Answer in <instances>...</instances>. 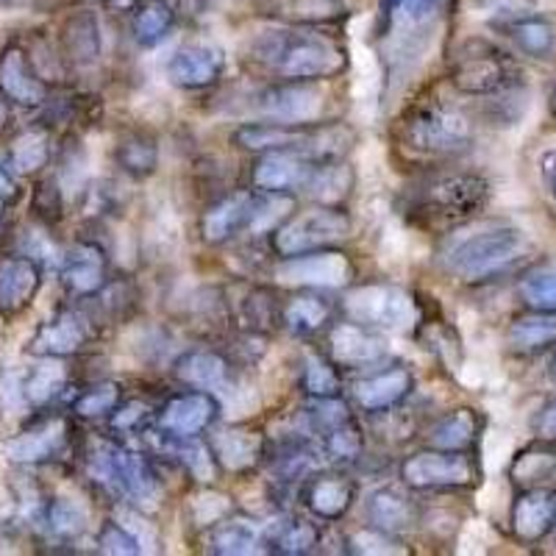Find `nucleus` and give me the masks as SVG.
Masks as SVG:
<instances>
[{"label": "nucleus", "mask_w": 556, "mask_h": 556, "mask_svg": "<svg viewBox=\"0 0 556 556\" xmlns=\"http://www.w3.org/2000/svg\"><path fill=\"white\" fill-rule=\"evenodd\" d=\"M248 59L273 81H331L351 64L340 37L317 26H287L253 39Z\"/></svg>", "instance_id": "nucleus-1"}, {"label": "nucleus", "mask_w": 556, "mask_h": 556, "mask_svg": "<svg viewBox=\"0 0 556 556\" xmlns=\"http://www.w3.org/2000/svg\"><path fill=\"white\" fill-rule=\"evenodd\" d=\"M84 470L101 493L137 509H151L162 495V479L151 456L117 440H98L84 454Z\"/></svg>", "instance_id": "nucleus-2"}, {"label": "nucleus", "mask_w": 556, "mask_h": 556, "mask_svg": "<svg viewBox=\"0 0 556 556\" xmlns=\"http://www.w3.org/2000/svg\"><path fill=\"white\" fill-rule=\"evenodd\" d=\"M292 195H270L248 187L220 195L203 208L198 235L206 245H226L242 235H270L292 215Z\"/></svg>", "instance_id": "nucleus-3"}, {"label": "nucleus", "mask_w": 556, "mask_h": 556, "mask_svg": "<svg viewBox=\"0 0 556 556\" xmlns=\"http://www.w3.org/2000/svg\"><path fill=\"white\" fill-rule=\"evenodd\" d=\"M356 142L354 128L345 123H242L235 131V146L248 153L301 151L317 162H337Z\"/></svg>", "instance_id": "nucleus-4"}, {"label": "nucleus", "mask_w": 556, "mask_h": 556, "mask_svg": "<svg viewBox=\"0 0 556 556\" xmlns=\"http://www.w3.org/2000/svg\"><path fill=\"white\" fill-rule=\"evenodd\" d=\"M401 146L429 162H448L473 148V128L459 106L429 96L415 101L401 117Z\"/></svg>", "instance_id": "nucleus-5"}, {"label": "nucleus", "mask_w": 556, "mask_h": 556, "mask_svg": "<svg viewBox=\"0 0 556 556\" xmlns=\"http://www.w3.org/2000/svg\"><path fill=\"white\" fill-rule=\"evenodd\" d=\"M490 201V181L479 173L448 170L426 176L412 192V212L429 223H465Z\"/></svg>", "instance_id": "nucleus-6"}, {"label": "nucleus", "mask_w": 556, "mask_h": 556, "mask_svg": "<svg viewBox=\"0 0 556 556\" xmlns=\"http://www.w3.org/2000/svg\"><path fill=\"white\" fill-rule=\"evenodd\" d=\"M523 251V231L515 226H486L473 235L454 237L443 253L445 270L465 285L498 276Z\"/></svg>", "instance_id": "nucleus-7"}, {"label": "nucleus", "mask_w": 556, "mask_h": 556, "mask_svg": "<svg viewBox=\"0 0 556 556\" xmlns=\"http://www.w3.org/2000/svg\"><path fill=\"white\" fill-rule=\"evenodd\" d=\"M448 81L462 96H498L520 84V67L509 53L484 39H470L454 53Z\"/></svg>", "instance_id": "nucleus-8"}, {"label": "nucleus", "mask_w": 556, "mask_h": 556, "mask_svg": "<svg viewBox=\"0 0 556 556\" xmlns=\"http://www.w3.org/2000/svg\"><path fill=\"white\" fill-rule=\"evenodd\" d=\"M354 231V220L342 206L306 208L301 215H290L270 231V251L276 260H292L301 253L326 251L340 245Z\"/></svg>", "instance_id": "nucleus-9"}, {"label": "nucleus", "mask_w": 556, "mask_h": 556, "mask_svg": "<svg viewBox=\"0 0 556 556\" xmlns=\"http://www.w3.org/2000/svg\"><path fill=\"white\" fill-rule=\"evenodd\" d=\"M73 448H76L73 415L34 409L31 420L3 443V456L20 468H37V465L64 462L73 454Z\"/></svg>", "instance_id": "nucleus-10"}, {"label": "nucleus", "mask_w": 556, "mask_h": 556, "mask_svg": "<svg viewBox=\"0 0 556 556\" xmlns=\"http://www.w3.org/2000/svg\"><path fill=\"white\" fill-rule=\"evenodd\" d=\"M342 309L351 320L376 331H412L424 317L412 292H406L404 287L384 285V281L351 290L342 301Z\"/></svg>", "instance_id": "nucleus-11"}, {"label": "nucleus", "mask_w": 556, "mask_h": 556, "mask_svg": "<svg viewBox=\"0 0 556 556\" xmlns=\"http://www.w3.org/2000/svg\"><path fill=\"white\" fill-rule=\"evenodd\" d=\"M401 484H406L415 493L426 490H468L479 484V459L473 451H445V448H424L406 456L401 462Z\"/></svg>", "instance_id": "nucleus-12"}, {"label": "nucleus", "mask_w": 556, "mask_h": 556, "mask_svg": "<svg viewBox=\"0 0 556 556\" xmlns=\"http://www.w3.org/2000/svg\"><path fill=\"white\" fill-rule=\"evenodd\" d=\"M98 337V320L84 304L59 306L51 317H45L28 340L26 351L37 359H70L84 354Z\"/></svg>", "instance_id": "nucleus-13"}, {"label": "nucleus", "mask_w": 556, "mask_h": 556, "mask_svg": "<svg viewBox=\"0 0 556 556\" xmlns=\"http://www.w3.org/2000/svg\"><path fill=\"white\" fill-rule=\"evenodd\" d=\"M220 412L223 406L215 392L187 387V390L167 395L165 404L159 406L156 434L178 437V440L203 437L206 431L215 429V424L220 420Z\"/></svg>", "instance_id": "nucleus-14"}, {"label": "nucleus", "mask_w": 556, "mask_h": 556, "mask_svg": "<svg viewBox=\"0 0 556 556\" xmlns=\"http://www.w3.org/2000/svg\"><path fill=\"white\" fill-rule=\"evenodd\" d=\"M112 278V260L96 240L70 242L59 256V281L73 301H87Z\"/></svg>", "instance_id": "nucleus-15"}, {"label": "nucleus", "mask_w": 556, "mask_h": 556, "mask_svg": "<svg viewBox=\"0 0 556 556\" xmlns=\"http://www.w3.org/2000/svg\"><path fill=\"white\" fill-rule=\"evenodd\" d=\"M0 96L20 109H42L51 101V84L45 81L23 42H9L0 51Z\"/></svg>", "instance_id": "nucleus-16"}, {"label": "nucleus", "mask_w": 556, "mask_h": 556, "mask_svg": "<svg viewBox=\"0 0 556 556\" xmlns=\"http://www.w3.org/2000/svg\"><path fill=\"white\" fill-rule=\"evenodd\" d=\"M276 276L287 285L301 287V290H326V287L351 285L356 267L342 251L326 248V251L301 253L292 260H278Z\"/></svg>", "instance_id": "nucleus-17"}, {"label": "nucleus", "mask_w": 556, "mask_h": 556, "mask_svg": "<svg viewBox=\"0 0 556 556\" xmlns=\"http://www.w3.org/2000/svg\"><path fill=\"white\" fill-rule=\"evenodd\" d=\"M359 495V484L356 479L345 473V468L337 470H320V473H309L301 481V504L306 506V513L312 518L323 520V523H340L356 504Z\"/></svg>", "instance_id": "nucleus-18"}, {"label": "nucleus", "mask_w": 556, "mask_h": 556, "mask_svg": "<svg viewBox=\"0 0 556 556\" xmlns=\"http://www.w3.org/2000/svg\"><path fill=\"white\" fill-rule=\"evenodd\" d=\"M326 354L342 370H374L387 359V342L376 329L348 317L329 326Z\"/></svg>", "instance_id": "nucleus-19"}, {"label": "nucleus", "mask_w": 556, "mask_h": 556, "mask_svg": "<svg viewBox=\"0 0 556 556\" xmlns=\"http://www.w3.org/2000/svg\"><path fill=\"white\" fill-rule=\"evenodd\" d=\"M260 112L276 123H320L326 96L317 81H273L260 92Z\"/></svg>", "instance_id": "nucleus-20"}, {"label": "nucleus", "mask_w": 556, "mask_h": 556, "mask_svg": "<svg viewBox=\"0 0 556 556\" xmlns=\"http://www.w3.org/2000/svg\"><path fill=\"white\" fill-rule=\"evenodd\" d=\"M226 51L212 42H187L173 51L167 59L165 76L173 87L187 89V92H198V89H208L220 84L223 73H226Z\"/></svg>", "instance_id": "nucleus-21"}, {"label": "nucleus", "mask_w": 556, "mask_h": 556, "mask_svg": "<svg viewBox=\"0 0 556 556\" xmlns=\"http://www.w3.org/2000/svg\"><path fill=\"white\" fill-rule=\"evenodd\" d=\"M206 443L220 473L242 476L265 465L270 437L262 429H251V426H226V429L212 431Z\"/></svg>", "instance_id": "nucleus-22"}, {"label": "nucleus", "mask_w": 556, "mask_h": 556, "mask_svg": "<svg viewBox=\"0 0 556 556\" xmlns=\"http://www.w3.org/2000/svg\"><path fill=\"white\" fill-rule=\"evenodd\" d=\"M317 165V159L301 151L260 153V162L251 167V187L270 195H295L298 190H306Z\"/></svg>", "instance_id": "nucleus-23"}, {"label": "nucleus", "mask_w": 556, "mask_h": 556, "mask_svg": "<svg viewBox=\"0 0 556 556\" xmlns=\"http://www.w3.org/2000/svg\"><path fill=\"white\" fill-rule=\"evenodd\" d=\"M412 390H415V374L404 362H395V365L376 367L374 374L362 376L351 395L365 415H384L404 404Z\"/></svg>", "instance_id": "nucleus-24"}, {"label": "nucleus", "mask_w": 556, "mask_h": 556, "mask_svg": "<svg viewBox=\"0 0 556 556\" xmlns=\"http://www.w3.org/2000/svg\"><path fill=\"white\" fill-rule=\"evenodd\" d=\"M365 0H260L262 17L278 20L285 26H337L342 20L354 17Z\"/></svg>", "instance_id": "nucleus-25"}, {"label": "nucleus", "mask_w": 556, "mask_h": 556, "mask_svg": "<svg viewBox=\"0 0 556 556\" xmlns=\"http://www.w3.org/2000/svg\"><path fill=\"white\" fill-rule=\"evenodd\" d=\"M424 518V509L415 501L409 486L387 484L374 490L365 501V520L374 529L387 531L392 538H404Z\"/></svg>", "instance_id": "nucleus-26"}, {"label": "nucleus", "mask_w": 556, "mask_h": 556, "mask_svg": "<svg viewBox=\"0 0 556 556\" xmlns=\"http://www.w3.org/2000/svg\"><path fill=\"white\" fill-rule=\"evenodd\" d=\"M45 267L26 253L0 256V317H17L42 290Z\"/></svg>", "instance_id": "nucleus-27"}, {"label": "nucleus", "mask_w": 556, "mask_h": 556, "mask_svg": "<svg viewBox=\"0 0 556 556\" xmlns=\"http://www.w3.org/2000/svg\"><path fill=\"white\" fill-rule=\"evenodd\" d=\"M518 543L534 545L556 529V490H520L509 513Z\"/></svg>", "instance_id": "nucleus-28"}, {"label": "nucleus", "mask_w": 556, "mask_h": 556, "mask_svg": "<svg viewBox=\"0 0 556 556\" xmlns=\"http://www.w3.org/2000/svg\"><path fill=\"white\" fill-rule=\"evenodd\" d=\"M173 376L184 387L215 392L231 381V359L217 348H190L173 362Z\"/></svg>", "instance_id": "nucleus-29"}, {"label": "nucleus", "mask_w": 556, "mask_h": 556, "mask_svg": "<svg viewBox=\"0 0 556 556\" xmlns=\"http://www.w3.org/2000/svg\"><path fill=\"white\" fill-rule=\"evenodd\" d=\"M64 64L67 67H92L101 62L103 56V34H101V20L96 12L81 9V12L70 14L62 26V42H59Z\"/></svg>", "instance_id": "nucleus-30"}, {"label": "nucleus", "mask_w": 556, "mask_h": 556, "mask_svg": "<svg viewBox=\"0 0 556 556\" xmlns=\"http://www.w3.org/2000/svg\"><path fill=\"white\" fill-rule=\"evenodd\" d=\"M320 545L323 529L317 518H298V515L273 520L270 526H265V538H262V548L278 556L315 554L320 551Z\"/></svg>", "instance_id": "nucleus-31"}, {"label": "nucleus", "mask_w": 556, "mask_h": 556, "mask_svg": "<svg viewBox=\"0 0 556 556\" xmlns=\"http://www.w3.org/2000/svg\"><path fill=\"white\" fill-rule=\"evenodd\" d=\"M334 304L317 290H301L281 304V329L292 337H315L334 320Z\"/></svg>", "instance_id": "nucleus-32"}, {"label": "nucleus", "mask_w": 556, "mask_h": 556, "mask_svg": "<svg viewBox=\"0 0 556 556\" xmlns=\"http://www.w3.org/2000/svg\"><path fill=\"white\" fill-rule=\"evenodd\" d=\"M484 431V417L473 406H459V409L445 412L440 420L426 429V443L431 448L445 451H473Z\"/></svg>", "instance_id": "nucleus-33"}, {"label": "nucleus", "mask_w": 556, "mask_h": 556, "mask_svg": "<svg viewBox=\"0 0 556 556\" xmlns=\"http://www.w3.org/2000/svg\"><path fill=\"white\" fill-rule=\"evenodd\" d=\"M53 151H56V148H53L51 126L31 123V126L23 128V131L9 142L7 159L20 178H28L37 176V173H42L45 167L51 165Z\"/></svg>", "instance_id": "nucleus-34"}, {"label": "nucleus", "mask_w": 556, "mask_h": 556, "mask_svg": "<svg viewBox=\"0 0 556 556\" xmlns=\"http://www.w3.org/2000/svg\"><path fill=\"white\" fill-rule=\"evenodd\" d=\"M70 390V370L64 359H39L20 379V399L31 409H48Z\"/></svg>", "instance_id": "nucleus-35"}, {"label": "nucleus", "mask_w": 556, "mask_h": 556, "mask_svg": "<svg viewBox=\"0 0 556 556\" xmlns=\"http://www.w3.org/2000/svg\"><path fill=\"white\" fill-rule=\"evenodd\" d=\"M34 529L42 534L45 540L59 545L76 543L87 531V515H84L81 506L70 498H45L42 509H39L37 520H34Z\"/></svg>", "instance_id": "nucleus-36"}, {"label": "nucleus", "mask_w": 556, "mask_h": 556, "mask_svg": "<svg viewBox=\"0 0 556 556\" xmlns=\"http://www.w3.org/2000/svg\"><path fill=\"white\" fill-rule=\"evenodd\" d=\"M114 165L128 178L146 181L159 170V142L146 128L123 131L114 142Z\"/></svg>", "instance_id": "nucleus-37"}, {"label": "nucleus", "mask_w": 556, "mask_h": 556, "mask_svg": "<svg viewBox=\"0 0 556 556\" xmlns=\"http://www.w3.org/2000/svg\"><path fill=\"white\" fill-rule=\"evenodd\" d=\"M181 23L176 7L170 0H142L131 14H128V28L139 48H156L165 42L176 26Z\"/></svg>", "instance_id": "nucleus-38"}, {"label": "nucleus", "mask_w": 556, "mask_h": 556, "mask_svg": "<svg viewBox=\"0 0 556 556\" xmlns=\"http://www.w3.org/2000/svg\"><path fill=\"white\" fill-rule=\"evenodd\" d=\"M498 28L529 59H551V53L556 51V28L548 17H540V14H518V17H509L504 23H498Z\"/></svg>", "instance_id": "nucleus-39"}, {"label": "nucleus", "mask_w": 556, "mask_h": 556, "mask_svg": "<svg viewBox=\"0 0 556 556\" xmlns=\"http://www.w3.org/2000/svg\"><path fill=\"white\" fill-rule=\"evenodd\" d=\"M506 342L515 354H540L556 345V312L526 309L506 329Z\"/></svg>", "instance_id": "nucleus-40"}, {"label": "nucleus", "mask_w": 556, "mask_h": 556, "mask_svg": "<svg viewBox=\"0 0 556 556\" xmlns=\"http://www.w3.org/2000/svg\"><path fill=\"white\" fill-rule=\"evenodd\" d=\"M262 538H265V529L253 523V520L237 518V515H226L220 523H215L208 529V551L220 556H245L256 554L262 548Z\"/></svg>", "instance_id": "nucleus-41"}, {"label": "nucleus", "mask_w": 556, "mask_h": 556, "mask_svg": "<svg viewBox=\"0 0 556 556\" xmlns=\"http://www.w3.org/2000/svg\"><path fill=\"white\" fill-rule=\"evenodd\" d=\"M281 304L285 301H278L270 287L251 285L235 304V317L242 323L245 334H267L281 326Z\"/></svg>", "instance_id": "nucleus-42"}, {"label": "nucleus", "mask_w": 556, "mask_h": 556, "mask_svg": "<svg viewBox=\"0 0 556 556\" xmlns=\"http://www.w3.org/2000/svg\"><path fill=\"white\" fill-rule=\"evenodd\" d=\"M509 479L518 490H556V448L531 445L509 465Z\"/></svg>", "instance_id": "nucleus-43"}, {"label": "nucleus", "mask_w": 556, "mask_h": 556, "mask_svg": "<svg viewBox=\"0 0 556 556\" xmlns=\"http://www.w3.org/2000/svg\"><path fill=\"white\" fill-rule=\"evenodd\" d=\"M87 306V312L98 320V326L106 323H123L137 309V290L128 278H109V285L101 292H96L87 301H78Z\"/></svg>", "instance_id": "nucleus-44"}, {"label": "nucleus", "mask_w": 556, "mask_h": 556, "mask_svg": "<svg viewBox=\"0 0 556 556\" xmlns=\"http://www.w3.org/2000/svg\"><path fill=\"white\" fill-rule=\"evenodd\" d=\"M356 184V173L337 159V162H320L306 184V195L315 198L323 206H340L351 195Z\"/></svg>", "instance_id": "nucleus-45"}, {"label": "nucleus", "mask_w": 556, "mask_h": 556, "mask_svg": "<svg viewBox=\"0 0 556 556\" xmlns=\"http://www.w3.org/2000/svg\"><path fill=\"white\" fill-rule=\"evenodd\" d=\"M123 401V384L112 379L92 381L70 399V415L78 420H106Z\"/></svg>", "instance_id": "nucleus-46"}, {"label": "nucleus", "mask_w": 556, "mask_h": 556, "mask_svg": "<svg viewBox=\"0 0 556 556\" xmlns=\"http://www.w3.org/2000/svg\"><path fill=\"white\" fill-rule=\"evenodd\" d=\"M320 445V454L334 465V468H351L365 456V429L356 417L340 424L337 429L326 431V434L317 440Z\"/></svg>", "instance_id": "nucleus-47"}, {"label": "nucleus", "mask_w": 556, "mask_h": 556, "mask_svg": "<svg viewBox=\"0 0 556 556\" xmlns=\"http://www.w3.org/2000/svg\"><path fill=\"white\" fill-rule=\"evenodd\" d=\"M159 406L146 399H123L121 406L106 417V426L114 437L121 440H139V437L153 434L156 429Z\"/></svg>", "instance_id": "nucleus-48"}, {"label": "nucleus", "mask_w": 556, "mask_h": 556, "mask_svg": "<svg viewBox=\"0 0 556 556\" xmlns=\"http://www.w3.org/2000/svg\"><path fill=\"white\" fill-rule=\"evenodd\" d=\"M342 367L329 359V354H309L301 367V390L309 399H331L342 392Z\"/></svg>", "instance_id": "nucleus-49"}, {"label": "nucleus", "mask_w": 556, "mask_h": 556, "mask_svg": "<svg viewBox=\"0 0 556 556\" xmlns=\"http://www.w3.org/2000/svg\"><path fill=\"white\" fill-rule=\"evenodd\" d=\"M518 295L526 309L556 312V265L534 267L518 285Z\"/></svg>", "instance_id": "nucleus-50"}, {"label": "nucleus", "mask_w": 556, "mask_h": 556, "mask_svg": "<svg viewBox=\"0 0 556 556\" xmlns=\"http://www.w3.org/2000/svg\"><path fill=\"white\" fill-rule=\"evenodd\" d=\"M64 208H67V195L59 181V176H45L34 184L31 192V212L45 228L56 226L64 220Z\"/></svg>", "instance_id": "nucleus-51"}, {"label": "nucleus", "mask_w": 556, "mask_h": 556, "mask_svg": "<svg viewBox=\"0 0 556 556\" xmlns=\"http://www.w3.org/2000/svg\"><path fill=\"white\" fill-rule=\"evenodd\" d=\"M96 551L109 556H139L146 548H142V540L137 534H131L126 526L106 520V523H101V529L96 534Z\"/></svg>", "instance_id": "nucleus-52"}, {"label": "nucleus", "mask_w": 556, "mask_h": 556, "mask_svg": "<svg viewBox=\"0 0 556 556\" xmlns=\"http://www.w3.org/2000/svg\"><path fill=\"white\" fill-rule=\"evenodd\" d=\"M348 545H351L348 548L351 554H409V548L401 543V538H392V534L374 529V526H365L359 534L348 540Z\"/></svg>", "instance_id": "nucleus-53"}, {"label": "nucleus", "mask_w": 556, "mask_h": 556, "mask_svg": "<svg viewBox=\"0 0 556 556\" xmlns=\"http://www.w3.org/2000/svg\"><path fill=\"white\" fill-rule=\"evenodd\" d=\"M531 429H534V434H538L543 443L556 445V399L548 401V404H545L543 409L534 415V420H531Z\"/></svg>", "instance_id": "nucleus-54"}, {"label": "nucleus", "mask_w": 556, "mask_h": 556, "mask_svg": "<svg viewBox=\"0 0 556 556\" xmlns=\"http://www.w3.org/2000/svg\"><path fill=\"white\" fill-rule=\"evenodd\" d=\"M20 176L14 173V167L9 165L7 151L0 153V201L14 203L20 198Z\"/></svg>", "instance_id": "nucleus-55"}, {"label": "nucleus", "mask_w": 556, "mask_h": 556, "mask_svg": "<svg viewBox=\"0 0 556 556\" xmlns=\"http://www.w3.org/2000/svg\"><path fill=\"white\" fill-rule=\"evenodd\" d=\"M540 178H543L545 192L556 201V151H545L540 156Z\"/></svg>", "instance_id": "nucleus-56"}, {"label": "nucleus", "mask_w": 556, "mask_h": 556, "mask_svg": "<svg viewBox=\"0 0 556 556\" xmlns=\"http://www.w3.org/2000/svg\"><path fill=\"white\" fill-rule=\"evenodd\" d=\"M443 3L445 0H404L406 14H409L412 20H429Z\"/></svg>", "instance_id": "nucleus-57"}, {"label": "nucleus", "mask_w": 556, "mask_h": 556, "mask_svg": "<svg viewBox=\"0 0 556 556\" xmlns=\"http://www.w3.org/2000/svg\"><path fill=\"white\" fill-rule=\"evenodd\" d=\"M178 17H198L206 9V0H170Z\"/></svg>", "instance_id": "nucleus-58"}, {"label": "nucleus", "mask_w": 556, "mask_h": 556, "mask_svg": "<svg viewBox=\"0 0 556 556\" xmlns=\"http://www.w3.org/2000/svg\"><path fill=\"white\" fill-rule=\"evenodd\" d=\"M142 0H103V7L114 14H131Z\"/></svg>", "instance_id": "nucleus-59"}, {"label": "nucleus", "mask_w": 556, "mask_h": 556, "mask_svg": "<svg viewBox=\"0 0 556 556\" xmlns=\"http://www.w3.org/2000/svg\"><path fill=\"white\" fill-rule=\"evenodd\" d=\"M9 126H12V103H9L7 98L0 96V134L7 131Z\"/></svg>", "instance_id": "nucleus-60"}, {"label": "nucleus", "mask_w": 556, "mask_h": 556, "mask_svg": "<svg viewBox=\"0 0 556 556\" xmlns=\"http://www.w3.org/2000/svg\"><path fill=\"white\" fill-rule=\"evenodd\" d=\"M401 7H404V0H381V14H384V20H390L392 12Z\"/></svg>", "instance_id": "nucleus-61"}, {"label": "nucleus", "mask_w": 556, "mask_h": 556, "mask_svg": "<svg viewBox=\"0 0 556 556\" xmlns=\"http://www.w3.org/2000/svg\"><path fill=\"white\" fill-rule=\"evenodd\" d=\"M548 106H551V114H554V117H556V84H554V89H551V96H548Z\"/></svg>", "instance_id": "nucleus-62"}, {"label": "nucleus", "mask_w": 556, "mask_h": 556, "mask_svg": "<svg viewBox=\"0 0 556 556\" xmlns=\"http://www.w3.org/2000/svg\"><path fill=\"white\" fill-rule=\"evenodd\" d=\"M551 374H554V381H556V351H554V362H551Z\"/></svg>", "instance_id": "nucleus-63"}]
</instances>
